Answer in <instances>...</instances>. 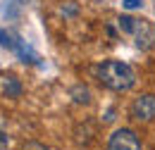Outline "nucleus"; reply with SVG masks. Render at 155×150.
I'll use <instances>...</instances> for the list:
<instances>
[{"mask_svg": "<svg viewBox=\"0 0 155 150\" xmlns=\"http://www.w3.org/2000/svg\"><path fill=\"white\" fill-rule=\"evenodd\" d=\"M107 150H141V141L131 129H117L107 141Z\"/></svg>", "mask_w": 155, "mask_h": 150, "instance_id": "nucleus-3", "label": "nucleus"}, {"mask_svg": "<svg viewBox=\"0 0 155 150\" xmlns=\"http://www.w3.org/2000/svg\"><path fill=\"white\" fill-rule=\"evenodd\" d=\"M21 150H48V148H45L43 143H38V141H26Z\"/></svg>", "mask_w": 155, "mask_h": 150, "instance_id": "nucleus-9", "label": "nucleus"}, {"mask_svg": "<svg viewBox=\"0 0 155 150\" xmlns=\"http://www.w3.org/2000/svg\"><path fill=\"white\" fill-rule=\"evenodd\" d=\"M129 112H131V117L138 119V122H153L155 119V95H150V93L138 95L134 103H131Z\"/></svg>", "mask_w": 155, "mask_h": 150, "instance_id": "nucleus-4", "label": "nucleus"}, {"mask_svg": "<svg viewBox=\"0 0 155 150\" xmlns=\"http://www.w3.org/2000/svg\"><path fill=\"white\" fill-rule=\"evenodd\" d=\"M2 93H5V98H19L21 95V83L17 76H5L2 79Z\"/></svg>", "mask_w": 155, "mask_h": 150, "instance_id": "nucleus-6", "label": "nucleus"}, {"mask_svg": "<svg viewBox=\"0 0 155 150\" xmlns=\"http://www.w3.org/2000/svg\"><path fill=\"white\" fill-rule=\"evenodd\" d=\"M10 148V138H7V133L0 131V150H7Z\"/></svg>", "mask_w": 155, "mask_h": 150, "instance_id": "nucleus-11", "label": "nucleus"}, {"mask_svg": "<svg viewBox=\"0 0 155 150\" xmlns=\"http://www.w3.org/2000/svg\"><path fill=\"white\" fill-rule=\"evenodd\" d=\"M122 7L124 10H141L143 7V0H122Z\"/></svg>", "mask_w": 155, "mask_h": 150, "instance_id": "nucleus-8", "label": "nucleus"}, {"mask_svg": "<svg viewBox=\"0 0 155 150\" xmlns=\"http://www.w3.org/2000/svg\"><path fill=\"white\" fill-rule=\"evenodd\" d=\"M117 24H119L122 34H127V36L134 38V43L141 48V50H150L155 45V29L148 24V21L129 17V15H122V17L117 19Z\"/></svg>", "mask_w": 155, "mask_h": 150, "instance_id": "nucleus-2", "label": "nucleus"}, {"mask_svg": "<svg viewBox=\"0 0 155 150\" xmlns=\"http://www.w3.org/2000/svg\"><path fill=\"white\" fill-rule=\"evenodd\" d=\"M69 95L74 98V103H79V105H88V103H91V91H88L86 86H74V88L69 91Z\"/></svg>", "mask_w": 155, "mask_h": 150, "instance_id": "nucleus-7", "label": "nucleus"}, {"mask_svg": "<svg viewBox=\"0 0 155 150\" xmlns=\"http://www.w3.org/2000/svg\"><path fill=\"white\" fill-rule=\"evenodd\" d=\"M12 48H15V53H17V55L21 57V62L41 64V57L36 55V53H34V50H31V48H29V45H26V43L21 41V38H15V41H12Z\"/></svg>", "mask_w": 155, "mask_h": 150, "instance_id": "nucleus-5", "label": "nucleus"}, {"mask_svg": "<svg viewBox=\"0 0 155 150\" xmlns=\"http://www.w3.org/2000/svg\"><path fill=\"white\" fill-rule=\"evenodd\" d=\"M12 41H15V38L10 36V34L0 31V45H5V48H12Z\"/></svg>", "mask_w": 155, "mask_h": 150, "instance_id": "nucleus-10", "label": "nucleus"}, {"mask_svg": "<svg viewBox=\"0 0 155 150\" xmlns=\"http://www.w3.org/2000/svg\"><path fill=\"white\" fill-rule=\"evenodd\" d=\"M62 15H77V5H67V7H62Z\"/></svg>", "mask_w": 155, "mask_h": 150, "instance_id": "nucleus-12", "label": "nucleus"}, {"mask_svg": "<svg viewBox=\"0 0 155 150\" xmlns=\"http://www.w3.org/2000/svg\"><path fill=\"white\" fill-rule=\"evenodd\" d=\"M96 79L110 91H129L136 83L134 69L122 60H105L96 67Z\"/></svg>", "mask_w": 155, "mask_h": 150, "instance_id": "nucleus-1", "label": "nucleus"}]
</instances>
